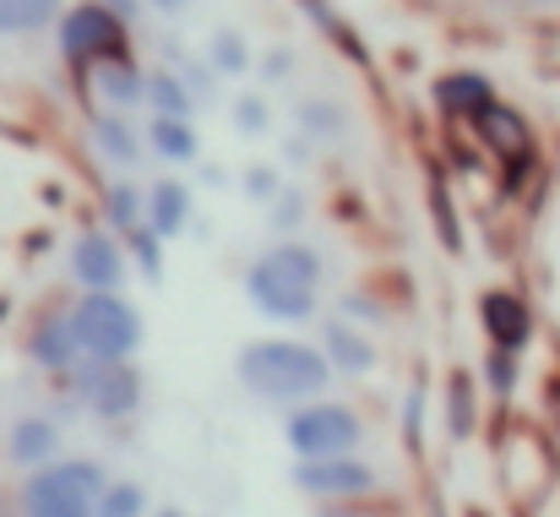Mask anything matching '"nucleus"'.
I'll return each mask as SVG.
<instances>
[{
	"label": "nucleus",
	"mask_w": 560,
	"mask_h": 517,
	"mask_svg": "<svg viewBox=\"0 0 560 517\" xmlns=\"http://www.w3.org/2000/svg\"><path fill=\"white\" fill-rule=\"evenodd\" d=\"M240 381L267 398V403H300V398H322L332 381L327 354L294 338H267V344H245L240 348Z\"/></svg>",
	"instance_id": "obj_1"
},
{
	"label": "nucleus",
	"mask_w": 560,
	"mask_h": 517,
	"mask_svg": "<svg viewBox=\"0 0 560 517\" xmlns=\"http://www.w3.org/2000/svg\"><path fill=\"white\" fill-rule=\"evenodd\" d=\"M316 289H322V256L311 245H294V240L272 245L245 273V295L272 322H305V317H316Z\"/></svg>",
	"instance_id": "obj_2"
},
{
	"label": "nucleus",
	"mask_w": 560,
	"mask_h": 517,
	"mask_svg": "<svg viewBox=\"0 0 560 517\" xmlns=\"http://www.w3.org/2000/svg\"><path fill=\"white\" fill-rule=\"evenodd\" d=\"M66 328H71L77 359H131V354L142 348V317H137V306L120 300L115 289L82 295V300L66 311Z\"/></svg>",
	"instance_id": "obj_3"
},
{
	"label": "nucleus",
	"mask_w": 560,
	"mask_h": 517,
	"mask_svg": "<svg viewBox=\"0 0 560 517\" xmlns=\"http://www.w3.org/2000/svg\"><path fill=\"white\" fill-rule=\"evenodd\" d=\"M104 469L93 458H55L44 469H27L22 485V513L27 517H98Z\"/></svg>",
	"instance_id": "obj_4"
},
{
	"label": "nucleus",
	"mask_w": 560,
	"mask_h": 517,
	"mask_svg": "<svg viewBox=\"0 0 560 517\" xmlns=\"http://www.w3.org/2000/svg\"><path fill=\"white\" fill-rule=\"evenodd\" d=\"M55 27H60V55L71 66H104V60H120L126 55V22L109 5H98V0L60 5Z\"/></svg>",
	"instance_id": "obj_5"
},
{
	"label": "nucleus",
	"mask_w": 560,
	"mask_h": 517,
	"mask_svg": "<svg viewBox=\"0 0 560 517\" xmlns=\"http://www.w3.org/2000/svg\"><path fill=\"white\" fill-rule=\"evenodd\" d=\"M289 447L300 458H343L365 441V420L349 403H305L289 414Z\"/></svg>",
	"instance_id": "obj_6"
},
{
	"label": "nucleus",
	"mask_w": 560,
	"mask_h": 517,
	"mask_svg": "<svg viewBox=\"0 0 560 517\" xmlns=\"http://www.w3.org/2000/svg\"><path fill=\"white\" fill-rule=\"evenodd\" d=\"M71 381H77V398L104 420H120L142 403V376L131 370V359H77Z\"/></svg>",
	"instance_id": "obj_7"
},
{
	"label": "nucleus",
	"mask_w": 560,
	"mask_h": 517,
	"mask_svg": "<svg viewBox=\"0 0 560 517\" xmlns=\"http://www.w3.org/2000/svg\"><path fill=\"white\" fill-rule=\"evenodd\" d=\"M71 278H77L88 295L120 289V284H126V251H120L104 229H82V234L71 240Z\"/></svg>",
	"instance_id": "obj_8"
},
{
	"label": "nucleus",
	"mask_w": 560,
	"mask_h": 517,
	"mask_svg": "<svg viewBox=\"0 0 560 517\" xmlns=\"http://www.w3.org/2000/svg\"><path fill=\"white\" fill-rule=\"evenodd\" d=\"M294 485L311 491V496H338V502H349V496L375 491V469H365L354 452H343V458H300Z\"/></svg>",
	"instance_id": "obj_9"
},
{
	"label": "nucleus",
	"mask_w": 560,
	"mask_h": 517,
	"mask_svg": "<svg viewBox=\"0 0 560 517\" xmlns=\"http://www.w3.org/2000/svg\"><path fill=\"white\" fill-rule=\"evenodd\" d=\"M479 317H485V333H490V344L495 348H517L534 338V311L517 300V295H506V289H490L485 300H479Z\"/></svg>",
	"instance_id": "obj_10"
},
{
	"label": "nucleus",
	"mask_w": 560,
	"mask_h": 517,
	"mask_svg": "<svg viewBox=\"0 0 560 517\" xmlns=\"http://www.w3.org/2000/svg\"><path fill=\"white\" fill-rule=\"evenodd\" d=\"M142 223L159 240H175L190 223V185L186 180H159L153 191H142Z\"/></svg>",
	"instance_id": "obj_11"
},
{
	"label": "nucleus",
	"mask_w": 560,
	"mask_h": 517,
	"mask_svg": "<svg viewBox=\"0 0 560 517\" xmlns=\"http://www.w3.org/2000/svg\"><path fill=\"white\" fill-rule=\"evenodd\" d=\"M55 452H60V430H55L44 414L16 420L11 436H5V458H11L16 469H44V463H55Z\"/></svg>",
	"instance_id": "obj_12"
},
{
	"label": "nucleus",
	"mask_w": 560,
	"mask_h": 517,
	"mask_svg": "<svg viewBox=\"0 0 560 517\" xmlns=\"http://www.w3.org/2000/svg\"><path fill=\"white\" fill-rule=\"evenodd\" d=\"M435 104L457 120H474L485 104H495V82L479 77V71H452V77L435 82Z\"/></svg>",
	"instance_id": "obj_13"
},
{
	"label": "nucleus",
	"mask_w": 560,
	"mask_h": 517,
	"mask_svg": "<svg viewBox=\"0 0 560 517\" xmlns=\"http://www.w3.org/2000/svg\"><path fill=\"white\" fill-rule=\"evenodd\" d=\"M27 354H33V365H44V370H71V365H77V344H71L66 311H60V317H44V322L27 333Z\"/></svg>",
	"instance_id": "obj_14"
},
{
	"label": "nucleus",
	"mask_w": 560,
	"mask_h": 517,
	"mask_svg": "<svg viewBox=\"0 0 560 517\" xmlns=\"http://www.w3.org/2000/svg\"><path fill=\"white\" fill-rule=\"evenodd\" d=\"M474 131H479L495 153H528V126H523V115H512L501 99L474 115Z\"/></svg>",
	"instance_id": "obj_15"
},
{
	"label": "nucleus",
	"mask_w": 560,
	"mask_h": 517,
	"mask_svg": "<svg viewBox=\"0 0 560 517\" xmlns=\"http://www.w3.org/2000/svg\"><path fill=\"white\" fill-rule=\"evenodd\" d=\"M98 88H104V99H109V104L126 115V110H137V104H142L148 77H142V71H137L126 55H120V60H104V66H98Z\"/></svg>",
	"instance_id": "obj_16"
},
{
	"label": "nucleus",
	"mask_w": 560,
	"mask_h": 517,
	"mask_svg": "<svg viewBox=\"0 0 560 517\" xmlns=\"http://www.w3.org/2000/svg\"><path fill=\"white\" fill-rule=\"evenodd\" d=\"M327 365H338V370H349V376H365L375 365L371 338H360L349 322H327Z\"/></svg>",
	"instance_id": "obj_17"
},
{
	"label": "nucleus",
	"mask_w": 560,
	"mask_h": 517,
	"mask_svg": "<svg viewBox=\"0 0 560 517\" xmlns=\"http://www.w3.org/2000/svg\"><path fill=\"white\" fill-rule=\"evenodd\" d=\"M148 148H153L159 159H170V164H190L201 142H196L190 120H175V115H153V126H148Z\"/></svg>",
	"instance_id": "obj_18"
},
{
	"label": "nucleus",
	"mask_w": 560,
	"mask_h": 517,
	"mask_svg": "<svg viewBox=\"0 0 560 517\" xmlns=\"http://www.w3.org/2000/svg\"><path fill=\"white\" fill-rule=\"evenodd\" d=\"M66 0H0V33H38L60 16Z\"/></svg>",
	"instance_id": "obj_19"
},
{
	"label": "nucleus",
	"mask_w": 560,
	"mask_h": 517,
	"mask_svg": "<svg viewBox=\"0 0 560 517\" xmlns=\"http://www.w3.org/2000/svg\"><path fill=\"white\" fill-rule=\"evenodd\" d=\"M207 66H212L218 77H245V71H250V44H245L234 27H218V33L207 38Z\"/></svg>",
	"instance_id": "obj_20"
},
{
	"label": "nucleus",
	"mask_w": 560,
	"mask_h": 517,
	"mask_svg": "<svg viewBox=\"0 0 560 517\" xmlns=\"http://www.w3.org/2000/svg\"><path fill=\"white\" fill-rule=\"evenodd\" d=\"M93 131H98V153H109L115 164H137V159H142V142H137V131L126 126V115H120V110H115V115H104Z\"/></svg>",
	"instance_id": "obj_21"
},
{
	"label": "nucleus",
	"mask_w": 560,
	"mask_h": 517,
	"mask_svg": "<svg viewBox=\"0 0 560 517\" xmlns=\"http://www.w3.org/2000/svg\"><path fill=\"white\" fill-rule=\"evenodd\" d=\"M142 99H148L159 115H175V120H190V104H196V99L186 93V82H180L175 71H159V77H148V93H142Z\"/></svg>",
	"instance_id": "obj_22"
},
{
	"label": "nucleus",
	"mask_w": 560,
	"mask_h": 517,
	"mask_svg": "<svg viewBox=\"0 0 560 517\" xmlns=\"http://www.w3.org/2000/svg\"><path fill=\"white\" fill-rule=\"evenodd\" d=\"M109 223H115L120 234L148 229V223H142V191H137V185H109Z\"/></svg>",
	"instance_id": "obj_23"
},
{
	"label": "nucleus",
	"mask_w": 560,
	"mask_h": 517,
	"mask_svg": "<svg viewBox=\"0 0 560 517\" xmlns=\"http://www.w3.org/2000/svg\"><path fill=\"white\" fill-rule=\"evenodd\" d=\"M142 513H148L142 485H104L98 491V517H142Z\"/></svg>",
	"instance_id": "obj_24"
},
{
	"label": "nucleus",
	"mask_w": 560,
	"mask_h": 517,
	"mask_svg": "<svg viewBox=\"0 0 560 517\" xmlns=\"http://www.w3.org/2000/svg\"><path fill=\"white\" fill-rule=\"evenodd\" d=\"M267 126H272L267 99H261V93H240V99H234V131H240V137H267Z\"/></svg>",
	"instance_id": "obj_25"
},
{
	"label": "nucleus",
	"mask_w": 560,
	"mask_h": 517,
	"mask_svg": "<svg viewBox=\"0 0 560 517\" xmlns=\"http://www.w3.org/2000/svg\"><path fill=\"white\" fill-rule=\"evenodd\" d=\"M468 430H474V387H468V376L457 370V376H452V436L468 441Z\"/></svg>",
	"instance_id": "obj_26"
},
{
	"label": "nucleus",
	"mask_w": 560,
	"mask_h": 517,
	"mask_svg": "<svg viewBox=\"0 0 560 517\" xmlns=\"http://www.w3.org/2000/svg\"><path fill=\"white\" fill-rule=\"evenodd\" d=\"M430 207H435V229H441V245H446V251H463V234H457V212H452V202H446V185H441V180L430 185Z\"/></svg>",
	"instance_id": "obj_27"
},
{
	"label": "nucleus",
	"mask_w": 560,
	"mask_h": 517,
	"mask_svg": "<svg viewBox=\"0 0 560 517\" xmlns=\"http://www.w3.org/2000/svg\"><path fill=\"white\" fill-rule=\"evenodd\" d=\"M300 120L311 126V137H338V126H343V115H338L332 104H322V99L300 104Z\"/></svg>",
	"instance_id": "obj_28"
},
{
	"label": "nucleus",
	"mask_w": 560,
	"mask_h": 517,
	"mask_svg": "<svg viewBox=\"0 0 560 517\" xmlns=\"http://www.w3.org/2000/svg\"><path fill=\"white\" fill-rule=\"evenodd\" d=\"M300 218H305V196H300V191H278V196H272V229L289 234Z\"/></svg>",
	"instance_id": "obj_29"
},
{
	"label": "nucleus",
	"mask_w": 560,
	"mask_h": 517,
	"mask_svg": "<svg viewBox=\"0 0 560 517\" xmlns=\"http://www.w3.org/2000/svg\"><path fill=\"white\" fill-rule=\"evenodd\" d=\"M126 240H131V251H137L142 273H148V278H159V273H164V251H159V234H153V229H137V234H126Z\"/></svg>",
	"instance_id": "obj_30"
},
{
	"label": "nucleus",
	"mask_w": 560,
	"mask_h": 517,
	"mask_svg": "<svg viewBox=\"0 0 560 517\" xmlns=\"http://www.w3.org/2000/svg\"><path fill=\"white\" fill-rule=\"evenodd\" d=\"M490 387H495L501 398H512V387H517V354H512V348H495V354H490Z\"/></svg>",
	"instance_id": "obj_31"
},
{
	"label": "nucleus",
	"mask_w": 560,
	"mask_h": 517,
	"mask_svg": "<svg viewBox=\"0 0 560 517\" xmlns=\"http://www.w3.org/2000/svg\"><path fill=\"white\" fill-rule=\"evenodd\" d=\"M278 191H283V180H278V170H267V164L245 170V196H250V202H272Z\"/></svg>",
	"instance_id": "obj_32"
},
{
	"label": "nucleus",
	"mask_w": 560,
	"mask_h": 517,
	"mask_svg": "<svg viewBox=\"0 0 560 517\" xmlns=\"http://www.w3.org/2000/svg\"><path fill=\"white\" fill-rule=\"evenodd\" d=\"M283 71H289V49H272L267 55V77H283Z\"/></svg>",
	"instance_id": "obj_33"
},
{
	"label": "nucleus",
	"mask_w": 560,
	"mask_h": 517,
	"mask_svg": "<svg viewBox=\"0 0 560 517\" xmlns=\"http://www.w3.org/2000/svg\"><path fill=\"white\" fill-rule=\"evenodd\" d=\"M98 5H109L120 22H126V16H137V0H98Z\"/></svg>",
	"instance_id": "obj_34"
},
{
	"label": "nucleus",
	"mask_w": 560,
	"mask_h": 517,
	"mask_svg": "<svg viewBox=\"0 0 560 517\" xmlns=\"http://www.w3.org/2000/svg\"><path fill=\"white\" fill-rule=\"evenodd\" d=\"M153 5H164V11H186L190 0H153Z\"/></svg>",
	"instance_id": "obj_35"
},
{
	"label": "nucleus",
	"mask_w": 560,
	"mask_h": 517,
	"mask_svg": "<svg viewBox=\"0 0 560 517\" xmlns=\"http://www.w3.org/2000/svg\"><path fill=\"white\" fill-rule=\"evenodd\" d=\"M159 517H186V513H175V507H164V513H159Z\"/></svg>",
	"instance_id": "obj_36"
},
{
	"label": "nucleus",
	"mask_w": 560,
	"mask_h": 517,
	"mask_svg": "<svg viewBox=\"0 0 560 517\" xmlns=\"http://www.w3.org/2000/svg\"><path fill=\"white\" fill-rule=\"evenodd\" d=\"M0 317H5V300H0Z\"/></svg>",
	"instance_id": "obj_37"
},
{
	"label": "nucleus",
	"mask_w": 560,
	"mask_h": 517,
	"mask_svg": "<svg viewBox=\"0 0 560 517\" xmlns=\"http://www.w3.org/2000/svg\"><path fill=\"white\" fill-rule=\"evenodd\" d=\"M327 517H338V513H327Z\"/></svg>",
	"instance_id": "obj_38"
}]
</instances>
